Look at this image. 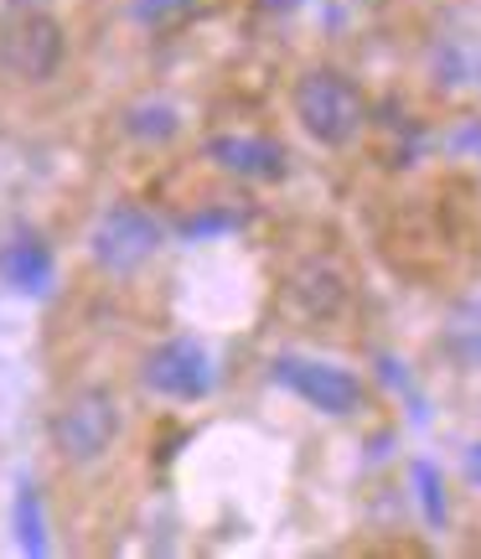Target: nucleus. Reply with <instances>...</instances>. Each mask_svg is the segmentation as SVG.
<instances>
[{
	"instance_id": "20e7f679",
	"label": "nucleus",
	"mask_w": 481,
	"mask_h": 559,
	"mask_svg": "<svg viewBox=\"0 0 481 559\" xmlns=\"http://www.w3.org/2000/svg\"><path fill=\"white\" fill-rule=\"evenodd\" d=\"M275 383L290 389L301 404H311L316 415H332V419L358 415L362 404H368V389H362V379L352 368L305 358V353H280L275 358Z\"/></svg>"
},
{
	"instance_id": "9b49d317",
	"label": "nucleus",
	"mask_w": 481,
	"mask_h": 559,
	"mask_svg": "<svg viewBox=\"0 0 481 559\" xmlns=\"http://www.w3.org/2000/svg\"><path fill=\"white\" fill-rule=\"evenodd\" d=\"M11 519H16V544L21 555H47V519H41V498L32 481H21L16 487V508H11Z\"/></svg>"
},
{
	"instance_id": "f8f14e48",
	"label": "nucleus",
	"mask_w": 481,
	"mask_h": 559,
	"mask_svg": "<svg viewBox=\"0 0 481 559\" xmlns=\"http://www.w3.org/2000/svg\"><path fill=\"white\" fill-rule=\"evenodd\" d=\"M177 130H181L177 109H171V104H160V99L135 104V109L124 115V135H135V140H171Z\"/></svg>"
},
{
	"instance_id": "1a4fd4ad",
	"label": "nucleus",
	"mask_w": 481,
	"mask_h": 559,
	"mask_svg": "<svg viewBox=\"0 0 481 559\" xmlns=\"http://www.w3.org/2000/svg\"><path fill=\"white\" fill-rule=\"evenodd\" d=\"M290 300L301 306L305 317H337L341 306H347V280H341L337 264L311 260L296 270V280H290Z\"/></svg>"
},
{
	"instance_id": "a211bd4d",
	"label": "nucleus",
	"mask_w": 481,
	"mask_h": 559,
	"mask_svg": "<svg viewBox=\"0 0 481 559\" xmlns=\"http://www.w3.org/2000/svg\"><path fill=\"white\" fill-rule=\"evenodd\" d=\"M477 79H481V62H477Z\"/></svg>"
},
{
	"instance_id": "f3484780",
	"label": "nucleus",
	"mask_w": 481,
	"mask_h": 559,
	"mask_svg": "<svg viewBox=\"0 0 481 559\" xmlns=\"http://www.w3.org/2000/svg\"><path fill=\"white\" fill-rule=\"evenodd\" d=\"M11 5H37V0H11Z\"/></svg>"
},
{
	"instance_id": "9d476101",
	"label": "nucleus",
	"mask_w": 481,
	"mask_h": 559,
	"mask_svg": "<svg viewBox=\"0 0 481 559\" xmlns=\"http://www.w3.org/2000/svg\"><path fill=\"white\" fill-rule=\"evenodd\" d=\"M441 353L456 362V368H466V373L481 368V300L450 306V317H445V326H441Z\"/></svg>"
},
{
	"instance_id": "f257e3e1",
	"label": "nucleus",
	"mask_w": 481,
	"mask_h": 559,
	"mask_svg": "<svg viewBox=\"0 0 481 559\" xmlns=\"http://www.w3.org/2000/svg\"><path fill=\"white\" fill-rule=\"evenodd\" d=\"M290 109H296V124L305 135L316 145H332V151L352 145L368 124V99L341 68H305L290 88Z\"/></svg>"
},
{
	"instance_id": "f03ea898",
	"label": "nucleus",
	"mask_w": 481,
	"mask_h": 559,
	"mask_svg": "<svg viewBox=\"0 0 481 559\" xmlns=\"http://www.w3.org/2000/svg\"><path fill=\"white\" fill-rule=\"evenodd\" d=\"M68 58V32L52 11L16 5L0 16V73L11 83H52Z\"/></svg>"
},
{
	"instance_id": "39448f33",
	"label": "nucleus",
	"mask_w": 481,
	"mask_h": 559,
	"mask_svg": "<svg viewBox=\"0 0 481 559\" xmlns=\"http://www.w3.org/2000/svg\"><path fill=\"white\" fill-rule=\"evenodd\" d=\"M156 249H160V223L145 213L141 202L104 207L94 234H88V260L99 264L104 275H135Z\"/></svg>"
},
{
	"instance_id": "dca6fc26",
	"label": "nucleus",
	"mask_w": 481,
	"mask_h": 559,
	"mask_svg": "<svg viewBox=\"0 0 481 559\" xmlns=\"http://www.w3.org/2000/svg\"><path fill=\"white\" fill-rule=\"evenodd\" d=\"M466 477H471V481H477V487H481V440H471V445H466Z\"/></svg>"
},
{
	"instance_id": "423d86ee",
	"label": "nucleus",
	"mask_w": 481,
	"mask_h": 559,
	"mask_svg": "<svg viewBox=\"0 0 481 559\" xmlns=\"http://www.w3.org/2000/svg\"><path fill=\"white\" fill-rule=\"evenodd\" d=\"M141 383L156 400L197 404L213 394V353L197 337H166L141 362Z\"/></svg>"
},
{
	"instance_id": "4468645a",
	"label": "nucleus",
	"mask_w": 481,
	"mask_h": 559,
	"mask_svg": "<svg viewBox=\"0 0 481 559\" xmlns=\"http://www.w3.org/2000/svg\"><path fill=\"white\" fill-rule=\"evenodd\" d=\"M233 223H239V213H197V218L181 223V239H213V234L233 228Z\"/></svg>"
},
{
	"instance_id": "0eeeda50",
	"label": "nucleus",
	"mask_w": 481,
	"mask_h": 559,
	"mask_svg": "<svg viewBox=\"0 0 481 559\" xmlns=\"http://www.w3.org/2000/svg\"><path fill=\"white\" fill-rule=\"evenodd\" d=\"M207 160L239 181H285L290 177V156L280 140L269 135H213L207 140Z\"/></svg>"
},
{
	"instance_id": "7ed1b4c3",
	"label": "nucleus",
	"mask_w": 481,
	"mask_h": 559,
	"mask_svg": "<svg viewBox=\"0 0 481 559\" xmlns=\"http://www.w3.org/2000/svg\"><path fill=\"white\" fill-rule=\"evenodd\" d=\"M120 400L104 389V383H88L79 394H68L58 404V415H52V451H58L68 466H94L115 451V440H120Z\"/></svg>"
},
{
	"instance_id": "ddd939ff",
	"label": "nucleus",
	"mask_w": 481,
	"mask_h": 559,
	"mask_svg": "<svg viewBox=\"0 0 481 559\" xmlns=\"http://www.w3.org/2000/svg\"><path fill=\"white\" fill-rule=\"evenodd\" d=\"M414 487H420V508H424V519L441 528L445 523V492H441V472L430 466V461H414Z\"/></svg>"
},
{
	"instance_id": "6e6552de",
	"label": "nucleus",
	"mask_w": 481,
	"mask_h": 559,
	"mask_svg": "<svg viewBox=\"0 0 481 559\" xmlns=\"http://www.w3.org/2000/svg\"><path fill=\"white\" fill-rule=\"evenodd\" d=\"M0 280H5L16 296H47L52 280H58L52 243L41 239V234H32V228L11 234V239L0 243Z\"/></svg>"
},
{
	"instance_id": "2eb2a0df",
	"label": "nucleus",
	"mask_w": 481,
	"mask_h": 559,
	"mask_svg": "<svg viewBox=\"0 0 481 559\" xmlns=\"http://www.w3.org/2000/svg\"><path fill=\"white\" fill-rule=\"evenodd\" d=\"M187 5H197V0H135L130 11L141 21H166V16H177V11H187Z\"/></svg>"
}]
</instances>
